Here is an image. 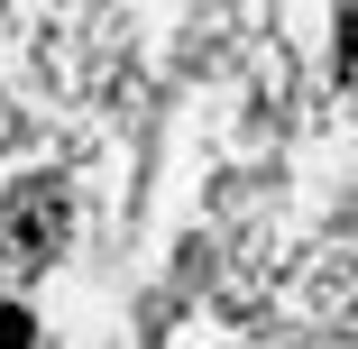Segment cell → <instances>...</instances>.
Wrapping results in <instances>:
<instances>
[{
    "label": "cell",
    "instance_id": "6da1fadb",
    "mask_svg": "<svg viewBox=\"0 0 358 349\" xmlns=\"http://www.w3.org/2000/svg\"><path fill=\"white\" fill-rule=\"evenodd\" d=\"M55 239H64V193L55 184H19L0 202V248L10 257H55Z\"/></svg>",
    "mask_w": 358,
    "mask_h": 349
},
{
    "label": "cell",
    "instance_id": "7a4b0ae2",
    "mask_svg": "<svg viewBox=\"0 0 358 349\" xmlns=\"http://www.w3.org/2000/svg\"><path fill=\"white\" fill-rule=\"evenodd\" d=\"M331 74H340V92H358V10H340V37H331Z\"/></svg>",
    "mask_w": 358,
    "mask_h": 349
},
{
    "label": "cell",
    "instance_id": "3957f363",
    "mask_svg": "<svg viewBox=\"0 0 358 349\" xmlns=\"http://www.w3.org/2000/svg\"><path fill=\"white\" fill-rule=\"evenodd\" d=\"M0 349H37V322H28V304H0Z\"/></svg>",
    "mask_w": 358,
    "mask_h": 349
}]
</instances>
